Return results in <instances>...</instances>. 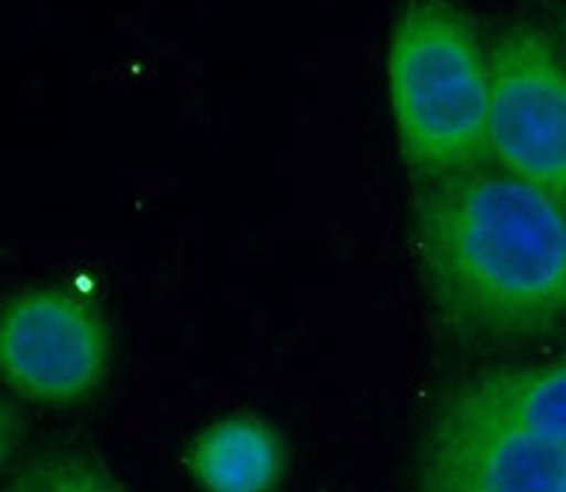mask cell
<instances>
[{"mask_svg":"<svg viewBox=\"0 0 566 492\" xmlns=\"http://www.w3.org/2000/svg\"><path fill=\"white\" fill-rule=\"evenodd\" d=\"M413 250L439 323L464 346L566 326V210L488 165L419 185Z\"/></svg>","mask_w":566,"mask_h":492,"instance_id":"6da1fadb","label":"cell"},{"mask_svg":"<svg viewBox=\"0 0 566 492\" xmlns=\"http://www.w3.org/2000/svg\"><path fill=\"white\" fill-rule=\"evenodd\" d=\"M411 492H566V354L457 385L419 439Z\"/></svg>","mask_w":566,"mask_h":492,"instance_id":"7a4b0ae2","label":"cell"},{"mask_svg":"<svg viewBox=\"0 0 566 492\" xmlns=\"http://www.w3.org/2000/svg\"><path fill=\"white\" fill-rule=\"evenodd\" d=\"M388 94L417 185L488 165V49L451 0H406L399 9Z\"/></svg>","mask_w":566,"mask_h":492,"instance_id":"3957f363","label":"cell"},{"mask_svg":"<svg viewBox=\"0 0 566 492\" xmlns=\"http://www.w3.org/2000/svg\"><path fill=\"white\" fill-rule=\"evenodd\" d=\"M488 156L566 210V52L547 29L513 20L490 38Z\"/></svg>","mask_w":566,"mask_h":492,"instance_id":"277c9868","label":"cell"},{"mask_svg":"<svg viewBox=\"0 0 566 492\" xmlns=\"http://www.w3.org/2000/svg\"><path fill=\"white\" fill-rule=\"evenodd\" d=\"M108 359V323L74 289L45 283L0 306V379L20 397L80 402L99 388Z\"/></svg>","mask_w":566,"mask_h":492,"instance_id":"5b68a950","label":"cell"},{"mask_svg":"<svg viewBox=\"0 0 566 492\" xmlns=\"http://www.w3.org/2000/svg\"><path fill=\"white\" fill-rule=\"evenodd\" d=\"M190 473L207 492H270L281 479V444L270 425L230 416L196 439Z\"/></svg>","mask_w":566,"mask_h":492,"instance_id":"8992f818","label":"cell"},{"mask_svg":"<svg viewBox=\"0 0 566 492\" xmlns=\"http://www.w3.org/2000/svg\"><path fill=\"white\" fill-rule=\"evenodd\" d=\"M0 492H130L91 456L54 450L34 456L0 486Z\"/></svg>","mask_w":566,"mask_h":492,"instance_id":"52a82bcc","label":"cell"},{"mask_svg":"<svg viewBox=\"0 0 566 492\" xmlns=\"http://www.w3.org/2000/svg\"><path fill=\"white\" fill-rule=\"evenodd\" d=\"M9 448H12V422H9L7 408L0 405V467L7 461Z\"/></svg>","mask_w":566,"mask_h":492,"instance_id":"ba28073f","label":"cell"},{"mask_svg":"<svg viewBox=\"0 0 566 492\" xmlns=\"http://www.w3.org/2000/svg\"><path fill=\"white\" fill-rule=\"evenodd\" d=\"M553 20H555V29H558L560 49H564V52H566V3H555V7H553Z\"/></svg>","mask_w":566,"mask_h":492,"instance_id":"9c48e42d","label":"cell"}]
</instances>
